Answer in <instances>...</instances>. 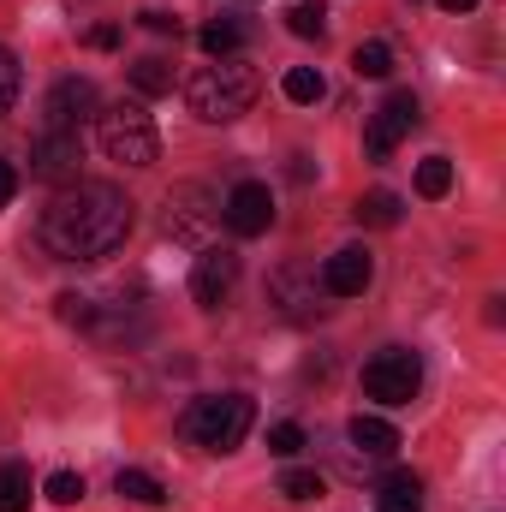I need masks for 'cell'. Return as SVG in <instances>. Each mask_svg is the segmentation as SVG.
<instances>
[{"label": "cell", "mask_w": 506, "mask_h": 512, "mask_svg": "<svg viewBox=\"0 0 506 512\" xmlns=\"http://www.w3.org/2000/svg\"><path fill=\"white\" fill-rule=\"evenodd\" d=\"M126 233H131V197L120 185H102V179L60 185V197L42 215V245L60 262H102V256H114L126 245Z\"/></svg>", "instance_id": "cell-1"}, {"label": "cell", "mask_w": 506, "mask_h": 512, "mask_svg": "<svg viewBox=\"0 0 506 512\" xmlns=\"http://www.w3.org/2000/svg\"><path fill=\"white\" fill-rule=\"evenodd\" d=\"M256 96H262V78H256V66H245L239 54H233V60H209V66H197L191 84H185L191 114L209 120V126H233V120H245V114L256 108Z\"/></svg>", "instance_id": "cell-2"}, {"label": "cell", "mask_w": 506, "mask_h": 512, "mask_svg": "<svg viewBox=\"0 0 506 512\" xmlns=\"http://www.w3.org/2000/svg\"><path fill=\"white\" fill-rule=\"evenodd\" d=\"M251 423H256V405L245 393H209L179 417V435L191 447H203V453H233L251 435Z\"/></svg>", "instance_id": "cell-3"}, {"label": "cell", "mask_w": 506, "mask_h": 512, "mask_svg": "<svg viewBox=\"0 0 506 512\" xmlns=\"http://www.w3.org/2000/svg\"><path fill=\"white\" fill-rule=\"evenodd\" d=\"M96 137L108 149V161H126V167H149L161 155V137H155V120L137 108V102H120V108H102L96 114Z\"/></svg>", "instance_id": "cell-4"}, {"label": "cell", "mask_w": 506, "mask_h": 512, "mask_svg": "<svg viewBox=\"0 0 506 512\" xmlns=\"http://www.w3.org/2000/svg\"><path fill=\"white\" fill-rule=\"evenodd\" d=\"M417 387H423V358L405 352V346H387L364 364V393L381 399V405H411Z\"/></svg>", "instance_id": "cell-5"}, {"label": "cell", "mask_w": 506, "mask_h": 512, "mask_svg": "<svg viewBox=\"0 0 506 512\" xmlns=\"http://www.w3.org/2000/svg\"><path fill=\"white\" fill-rule=\"evenodd\" d=\"M215 221H221V203H215L203 185H173V191H167V215H161L167 239H179V245H197V239H203Z\"/></svg>", "instance_id": "cell-6"}, {"label": "cell", "mask_w": 506, "mask_h": 512, "mask_svg": "<svg viewBox=\"0 0 506 512\" xmlns=\"http://www.w3.org/2000/svg\"><path fill=\"white\" fill-rule=\"evenodd\" d=\"M268 298L280 304V316H292V322H316L328 304H322V280H316V268H304V262H286V268H274L268 274Z\"/></svg>", "instance_id": "cell-7"}, {"label": "cell", "mask_w": 506, "mask_h": 512, "mask_svg": "<svg viewBox=\"0 0 506 512\" xmlns=\"http://www.w3.org/2000/svg\"><path fill=\"white\" fill-rule=\"evenodd\" d=\"M78 167H84V137L78 131H42L30 143V173L42 185H78Z\"/></svg>", "instance_id": "cell-8"}, {"label": "cell", "mask_w": 506, "mask_h": 512, "mask_svg": "<svg viewBox=\"0 0 506 512\" xmlns=\"http://www.w3.org/2000/svg\"><path fill=\"white\" fill-rule=\"evenodd\" d=\"M417 126V96L411 90H393L387 102H381L376 114H370V131H364V155L370 161H387L393 149H399V137Z\"/></svg>", "instance_id": "cell-9"}, {"label": "cell", "mask_w": 506, "mask_h": 512, "mask_svg": "<svg viewBox=\"0 0 506 512\" xmlns=\"http://www.w3.org/2000/svg\"><path fill=\"white\" fill-rule=\"evenodd\" d=\"M221 221H227L239 239H262V233L274 227V197H268V185H262V179H239V185L227 191V203H221Z\"/></svg>", "instance_id": "cell-10"}, {"label": "cell", "mask_w": 506, "mask_h": 512, "mask_svg": "<svg viewBox=\"0 0 506 512\" xmlns=\"http://www.w3.org/2000/svg\"><path fill=\"white\" fill-rule=\"evenodd\" d=\"M42 114H48V131H78L84 120H96V114H102V96H96V84H90V78H60V84L48 90Z\"/></svg>", "instance_id": "cell-11"}, {"label": "cell", "mask_w": 506, "mask_h": 512, "mask_svg": "<svg viewBox=\"0 0 506 512\" xmlns=\"http://www.w3.org/2000/svg\"><path fill=\"white\" fill-rule=\"evenodd\" d=\"M233 286H239V256L221 251V245H209V251L197 256V268H191V298H197L203 310H221V304L233 298Z\"/></svg>", "instance_id": "cell-12"}, {"label": "cell", "mask_w": 506, "mask_h": 512, "mask_svg": "<svg viewBox=\"0 0 506 512\" xmlns=\"http://www.w3.org/2000/svg\"><path fill=\"white\" fill-rule=\"evenodd\" d=\"M370 280H376V262L364 245H346V251H334L322 262V292L328 298H358V292H370Z\"/></svg>", "instance_id": "cell-13"}, {"label": "cell", "mask_w": 506, "mask_h": 512, "mask_svg": "<svg viewBox=\"0 0 506 512\" xmlns=\"http://www.w3.org/2000/svg\"><path fill=\"white\" fill-rule=\"evenodd\" d=\"M346 435H352V447H358V453H370V459H387V453L399 447V429H393V423H381V417H364V411L346 423Z\"/></svg>", "instance_id": "cell-14"}, {"label": "cell", "mask_w": 506, "mask_h": 512, "mask_svg": "<svg viewBox=\"0 0 506 512\" xmlns=\"http://www.w3.org/2000/svg\"><path fill=\"white\" fill-rule=\"evenodd\" d=\"M197 42H203L209 60H233V54L245 48V24H239V18H209V24L197 30Z\"/></svg>", "instance_id": "cell-15"}, {"label": "cell", "mask_w": 506, "mask_h": 512, "mask_svg": "<svg viewBox=\"0 0 506 512\" xmlns=\"http://www.w3.org/2000/svg\"><path fill=\"white\" fill-rule=\"evenodd\" d=\"M131 90H137V96H167V90H173V66H167L161 54L131 60Z\"/></svg>", "instance_id": "cell-16"}, {"label": "cell", "mask_w": 506, "mask_h": 512, "mask_svg": "<svg viewBox=\"0 0 506 512\" xmlns=\"http://www.w3.org/2000/svg\"><path fill=\"white\" fill-rule=\"evenodd\" d=\"M352 215H358L364 227H399V215H405V203H399L393 191H364Z\"/></svg>", "instance_id": "cell-17"}, {"label": "cell", "mask_w": 506, "mask_h": 512, "mask_svg": "<svg viewBox=\"0 0 506 512\" xmlns=\"http://www.w3.org/2000/svg\"><path fill=\"white\" fill-rule=\"evenodd\" d=\"M280 90H286V102H298V108H316V102L328 96V84H322V72H316V66H292Z\"/></svg>", "instance_id": "cell-18"}, {"label": "cell", "mask_w": 506, "mask_h": 512, "mask_svg": "<svg viewBox=\"0 0 506 512\" xmlns=\"http://www.w3.org/2000/svg\"><path fill=\"white\" fill-rule=\"evenodd\" d=\"M114 489H120L126 501H137V507H161V501H167V489H161L149 471H120V477H114Z\"/></svg>", "instance_id": "cell-19"}, {"label": "cell", "mask_w": 506, "mask_h": 512, "mask_svg": "<svg viewBox=\"0 0 506 512\" xmlns=\"http://www.w3.org/2000/svg\"><path fill=\"white\" fill-rule=\"evenodd\" d=\"M447 191H453V161H447V155H429V161L417 167V197L435 203V197H447Z\"/></svg>", "instance_id": "cell-20"}, {"label": "cell", "mask_w": 506, "mask_h": 512, "mask_svg": "<svg viewBox=\"0 0 506 512\" xmlns=\"http://www.w3.org/2000/svg\"><path fill=\"white\" fill-rule=\"evenodd\" d=\"M30 507V471L24 465H0V512Z\"/></svg>", "instance_id": "cell-21"}, {"label": "cell", "mask_w": 506, "mask_h": 512, "mask_svg": "<svg viewBox=\"0 0 506 512\" xmlns=\"http://www.w3.org/2000/svg\"><path fill=\"white\" fill-rule=\"evenodd\" d=\"M286 30H292V36H304V42H322V30H328V12H322L316 0H298V6L286 12Z\"/></svg>", "instance_id": "cell-22"}, {"label": "cell", "mask_w": 506, "mask_h": 512, "mask_svg": "<svg viewBox=\"0 0 506 512\" xmlns=\"http://www.w3.org/2000/svg\"><path fill=\"white\" fill-rule=\"evenodd\" d=\"M352 72H358V78H387V72H393V48H387V42H358Z\"/></svg>", "instance_id": "cell-23"}, {"label": "cell", "mask_w": 506, "mask_h": 512, "mask_svg": "<svg viewBox=\"0 0 506 512\" xmlns=\"http://www.w3.org/2000/svg\"><path fill=\"white\" fill-rule=\"evenodd\" d=\"M48 501H54V507H78V501H84V477H78V471H54V477H48Z\"/></svg>", "instance_id": "cell-24"}, {"label": "cell", "mask_w": 506, "mask_h": 512, "mask_svg": "<svg viewBox=\"0 0 506 512\" xmlns=\"http://www.w3.org/2000/svg\"><path fill=\"white\" fill-rule=\"evenodd\" d=\"M280 495H286V501H316V495H322V477H316V471H286V477H280Z\"/></svg>", "instance_id": "cell-25"}, {"label": "cell", "mask_w": 506, "mask_h": 512, "mask_svg": "<svg viewBox=\"0 0 506 512\" xmlns=\"http://www.w3.org/2000/svg\"><path fill=\"white\" fill-rule=\"evenodd\" d=\"M60 316H66L72 328H90V322H96V298H84V292H60Z\"/></svg>", "instance_id": "cell-26"}, {"label": "cell", "mask_w": 506, "mask_h": 512, "mask_svg": "<svg viewBox=\"0 0 506 512\" xmlns=\"http://www.w3.org/2000/svg\"><path fill=\"white\" fill-rule=\"evenodd\" d=\"M298 447H304V429H298V423H274V429H268V453H280V459H292Z\"/></svg>", "instance_id": "cell-27"}, {"label": "cell", "mask_w": 506, "mask_h": 512, "mask_svg": "<svg viewBox=\"0 0 506 512\" xmlns=\"http://www.w3.org/2000/svg\"><path fill=\"white\" fill-rule=\"evenodd\" d=\"M381 495H393V501H417V495H423V477H417V471H387Z\"/></svg>", "instance_id": "cell-28"}, {"label": "cell", "mask_w": 506, "mask_h": 512, "mask_svg": "<svg viewBox=\"0 0 506 512\" xmlns=\"http://www.w3.org/2000/svg\"><path fill=\"white\" fill-rule=\"evenodd\" d=\"M12 102H18V60L0 48V114H6Z\"/></svg>", "instance_id": "cell-29"}, {"label": "cell", "mask_w": 506, "mask_h": 512, "mask_svg": "<svg viewBox=\"0 0 506 512\" xmlns=\"http://www.w3.org/2000/svg\"><path fill=\"white\" fill-rule=\"evenodd\" d=\"M137 24H143V30H155V36H179V18H173V12H155V6H149V12H137Z\"/></svg>", "instance_id": "cell-30"}, {"label": "cell", "mask_w": 506, "mask_h": 512, "mask_svg": "<svg viewBox=\"0 0 506 512\" xmlns=\"http://www.w3.org/2000/svg\"><path fill=\"white\" fill-rule=\"evenodd\" d=\"M90 48H120V24H96L90 30Z\"/></svg>", "instance_id": "cell-31"}, {"label": "cell", "mask_w": 506, "mask_h": 512, "mask_svg": "<svg viewBox=\"0 0 506 512\" xmlns=\"http://www.w3.org/2000/svg\"><path fill=\"white\" fill-rule=\"evenodd\" d=\"M12 191H18V173H12V161H0V209L12 203Z\"/></svg>", "instance_id": "cell-32"}, {"label": "cell", "mask_w": 506, "mask_h": 512, "mask_svg": "<svg viewBox=\"0 0 506 512\" xmlns=\"http://www.w3.org/2000/svg\"><path fill=\"white\" fill-rule=\"evenodd\" d=\"M376 512H417V501H393V495H381Z\"/></svg>", "instance_id": "cell-33"}, {"label": "cell", "mask_w": 506, "mask_h": 512, "mask_svg": "<svg viewBox=\"0 0 506 512\" xmlns=\"http://www.w3.org/2000/svg\"><path fill=\"white\" fill-rule=\"evenodd\" d=\"M471 6H477V0H441V12H453V18H459V12H471Z\"/></svg>", "instance_id": "cell-34"}]
</instances>
